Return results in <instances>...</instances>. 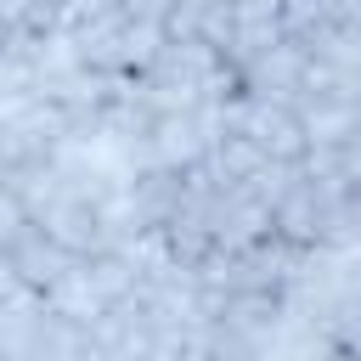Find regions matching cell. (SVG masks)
<instances>
[{"instance_id":"cell-1","label":"cell","mask_w":361,"mask_h":361,"mask_svg":"<svg viewBox=\"0 0 361 361\" xmlns=\"http://www.w3.org/2000/svg\"><path fill=\"white\" fill-rule=\"evenodd\" d=\"M34 226H39L62 254H73V259H90V254H107V248H113L107 231H102V203L79 197V192H56V197L34 214Z\"/></svg>"},{"instance_id":"cell-2","label":"cell","mask_w":361,"mask_h":361,"mask_svg":"<svg viewBox=\"0 0 361 361\" xmlns=\"http://www.w3.org/2000/svg\"><path fill=\"white\" fill-rule=\"evenodd\" d=\"M333 203H344V197H327V192L299 169V180L271 203V237H282V243H293V248H316V243H322V220H327Z\"/></svg>"},{"instance_id":"cell-3","label":"cell","mask_w":361,"mask_h":361,"mask_svg":"<svg viewBox=\"0 0 361 361\" xmlns=\"http://www.w3.org/2000/svg\"><path fill=\"white\" fill-rule=\"evenodd\" d=\"M299 73H305V51L282 34L265 56H254V62L237 73V85H243V96H254V102H282V107H293V102H299Z\"/></svg>"},{"instance_id":"cell-4","label":"cell","mask_w":361,"mask_h":361,"mask_svg":"<svg viewBox=\"0 0 361 361\" xmlns=\"http://www.w3.org/2000/svg\"><path fill=\"white\" fill-rule=\"evenodd\" d=\"M0 259L17 271V282H23L28 293H45V288H51V282H56V276L73 265V254H62V248H56V243H51V237L34 226V220H28V226H23V231L6 243V254H0Z\"/></svg>"},{"instance_id":"cell-5","label":"cell","mask_w":361,"mask_h":361,"mask_svg":"<svg viewBox=\"0 0 361 361\" xmlns=\"http://www.w3.org/2000/svg\"><path fill=\"white\" fill-rule=\"evenodd\" d=\"M124 203L135 214V231H164L180 203V169H135L124 180Z\"/></svg>"},{"instance_id":"cell-6","label":"cell","mask_w":361,"mask_h":361,"mask_svg":"<svg viewBox=\"0 0 361 361\" xmlns=\"http://www.w3.org/2000/svg\"><path fill=\"white\" fill-rule=\"evenodd\" d=\"M39 305L51 310V316H62V322H73V327H90L107 305H102V293L90 288V276H85V259H73L45 293H39Z\"/></svg>"},{"instance_id":"cell-7","label":"cell","mask_w":361,"mask_h":361,"mask_svg":"<svg viewBox=\"0 0 361 361\" xmlns=\"http://www.w3.org/2000/svg\"><path fill=\"white\" fill-rule=\"evenodd\" d=\"M79 355H85V327H73V322H62V316H51L39 305V316H34L28 344H23L17 361H79Z\"/></svg>"},{"instance_id":"cell-8","label":"cell","mask_w":361,"mask_h":361,"mask_svg":"<svg viewBox=\"0 0 361 361\" xmlns=\"http://www.w3.org/2000/svg\"><path fill=\"white\" fill-rule=\"evenodd\" d=\"M293 113L305 124V147H344V141H355V102H299Z\"/></svg>"},{"instance_id":"cell-9","label":"cell","mask_w":361,"mask_h":361,"mask_svg":"<svg viewBox=\"0 0 361 361\" xmlns=\"http://www.w3.org/2000/svg\"><path fill=\"white\" fill-rule=\"evenodd\" d=\"M85 276H90V288L102 293V305H118V299H130L135 288H141V276H135V265L124 259V254H90L85 259Z\"/></svg>"},{"instance_id":"cell-10","label":"cell","mask_w":361,"mask_h":361,"mask_svg":"<svg viewBox=\"0 0 361 361\" xmlns=\"http://www.w3.org/2000/svg\"><path fill=\"white\" fill-rule=\"evenodd\" d=\"M23 226H28V209H23V203H17V192L0 180V254H6V243H11Z\"/></svg>"},{"instance_id":"cell-11","label":"cell","mask_w":361,"mask_h":361,"mask_svg":"<svg viewBox=\"0 0 361 361\" xmlns=\"http://www.w3.org/2000/svg\"><path fill=\"white\" fill-rule=\"evenodd\" d=\"M231 23H282V0H226Z\"/></svg>"},{"instance_id":"cell-12","label":"cell","mask_w":361,"mask_h":361,"mask_svg":"<svg viewBox=\"0 0 361 361\" xmlns=\"http://www.w3.org/2000/svg\"><path fill=\"white\" fill-rule=\"evenodd\" d=\"M34 6H39V0H0V34L23 28V23L34 17Z\"/></svg>"},{"instance_id":"cell-13","label":"cell","mask_w":361,"mask_h":361,"mask_svg":"<svg viewBox=\"0 0 361 361\" xmlns=\"http://www.w3.org/2000/svg\"><path fill=\"white\" fill-rule=\"evenodd\" d=\"M322 361H355V350H327Z\"/></svg>"}]
</instances>
